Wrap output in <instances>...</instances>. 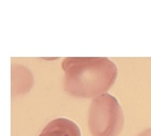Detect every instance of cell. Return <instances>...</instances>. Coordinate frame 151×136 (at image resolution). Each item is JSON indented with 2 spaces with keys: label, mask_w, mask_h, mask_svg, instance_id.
I'll use <instances>...</instances> for the list:
<instances>
[{
  "label": "cell",
  "mask_w": 151,
  "mask_h": 136,
  "mask_svg": "<svg viewBox=\"0 0 151 136\" xmlns=\"http://www.w3.org/2000/svg\"><path fill=\"white\" fill-rule=\"evenodd\" d=\"M39 136H82L79 127L67 118H58L46 124Z\"/></svg>",
  "instance_id": "obj_3"
},
{
  "label": "cell",
  "mask_w": 151,
  "mask_h": 136,
  "mask_svg": "<svg viewBox=\"0 0 151 136\" xmlns=\"http://www.w3.org/2000/svg\"><path fill=\"white\" fill-rule=\"evenodd\" d=\"M12 72L13 95L28 93L34 83L31 72L23 66L14 65L12 67Z\"/></svg>",
  "instance_id": "obj_4"
},
{
  "label": "cell",
  "mask_w": 151,
  "mask_h": 136,
  "mask_svg": "<svg viewBox=\"0 0 151 136\" xmlns=\"http://www.w3.org/2000/svg\"><path fill=\"white\" fill-rule=\"evenodd\" d=\"M138 136H151V128L145 129V131H142V133H139Z\"/></svg>",
  "instance_id": "obj_5"
},
{
  "label": "cell",
  "mask_w": 151,
  "mask_h": 136,
  "mask_svg": "<svg viewBox=\"0 0 151 136\" xmlns=\"http://www.w3.org/2000/svg\"><path fill=\"white\" fill-rule=\"evenodd\" d=\"M88 124L93 136H119L124 127V114L119 101L107 93L93 98Z\"/></svg>",
  "instance_id": "obj_2"
},
{
  "label": "cell",
  "mask_w": 151,
  "mask_h": 136,
  "mask_svg": "<svg viewBox=\"0 0 151 136\" xmlns=\"http://www.w3.org/2000/svg\"><path fill=\"white\" fill-rule=\"evenodd\" d=\"M64 89L75 98H95L106 94L117 78V67L101 57H69L62 62Z\"/></svg>",
  "instance_id": "obj_1"
}]
</instances>
